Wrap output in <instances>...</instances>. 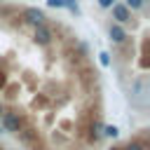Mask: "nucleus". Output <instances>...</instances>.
<instances>
[{"instance_id": "obj_1", "label": "nucleus", "mask_w": 150, "mask_h": 150, "mask_svg": "<svg viewBox=\"0 0 150 150\" xmlns=\"http://www.w3.org/2000/svg\"><path fill=\"white\" fill-rule=\"evenodd\" d=\"M0 120H2V131H9V134H19L23 127V122L16 112H2Z\"/></svg>"}, {"instance_id": "obj_2", "label": "nucleus", "mask_w": 150, "mask_h": 150, "mask_svg": "<svg viewBox=\"0 0 150 150\" xmlns=\"http://www.w3.org/2000/svg\"><path fill=\"white\" fill-rule=\"evenodd\" d=\"M45 12L42 9H38V7H26L23 9V21L26 23H30V26H40V23H45Z\"/></svg>"}, {"instance_id": "obj_3", "label": "nucleus", "mask_w": 150, "mask_h": 150, "mask_svg": "<svg viewBox=\"0 0 150 150\" xmlns=\"http://www.w3.org/2000/svg\"><path fill=\"white\" fill-rule=\"evenodd\" d=\"M33 38H35V42H38V45H49V42H52V28H49V26H45V23H40V26H35Z\"/></svg>"}, {"instance_id": "obj_4", "label": "nucleus", "mask_w": 150, "mask_h": 150, "mask_svg": "<svg viewBox=\"0 0 150 150\" xmlns=\"http://www.w3.org/2000/svg\"><path fill=\"white\" fill-rule=\"evenodd\" d=\"M112 19H115L117 23H127V21L131 19V12H129L122 2H115V5H112Z\"/></svg>"}, {"instance_id": "obj_5", "label": "nucleus", "mask_w": 150, "mask_h": 150, "mask_svg": "<svg viewBox=\"0 0 150 150\" xmlns=\"http://www.w3.org/2000/svg\"><path fill=\"white\" fill-rule=\"evenodd\" d=\"M108 33H110V40L112 42H124L127 40V33H124V28L120 23H110V30Z\"/></svg>"}, {"instance_id": "obj_6", "label": "nucleus", "mask_w": 150, "mask_h": 150, "mask_svg": "<svg viewBox=\"0 0 150 150\" xmlns=\"http://www.w3.org/2000/svg\"><path fill=\"white\" fill-rule=\"evenodd\" d=\"M122 5H124L127 9H141V7H143V0H124Z\"/></svg>"}, {"instance_id": "obj_7", "label": "nucleus", "mask_w": 150, "mask_h": 150, "mask_svg": "<svg viewBox=\"0 0 150 150\" xmlns=\"http://www.w3.org/2000/svg\"><path fill=\"white\" fill-rule=\"evenodd\" d=\"M103 134H105L108 138H115V136L120 134V129H117V127H103Z\"/></svg>"}, {"instance_id": "obj_8", "label": "nucleus", "mask_w": 150, "mask_h": 150, "mask_svg": "<svg viewBox=\"0 0 150 150\" xmlns=\"http://www.w3.org/2000/svg\"><path fill=\"white\" fill-rule=\"evenodd\" d=\"M98 61H101V66H110V54L108 52H101L98 54Z\"/></svg>"}, {"instance_id": "obj_9", "label": "nucleus", "mask_w": 150, "mask_h": 150, "mask_svg": "<svg viewBox=\"0 0 150 150\" xmlns=\"http://www.w3.org/2000/svg\"><path fill=\"white\" fill-rule=\"evenodd\" d=\"M101 129H103L101 124H94V131H91V138H94V141H96V138L101 136Z\"/></svg>"}, {"instance_id": "obj_10", "label": "nucleus", "mask_w": 150, "mask_h": 150, "mask_svg": "<svg viewBox=\"0 0 150 150\" xmlns=\"http://www.w3.org/2000/svg\"><path fill=\"white\" fill-rule=\"evenodd\" d=\"M124 150H145V148H143L141 143H129V145H127Z\"/></svg>"}, {"instance_id": "obj_11", "label": "nucleus", "mask_w": 150, "mask_h": 150, "mask_svg": "<svg viewBox=\"0 0 150 150\" xmlns=\"http://www.w3.org/2000/svg\"><path fill=\"white\" fill-rule=\"evenodd\" d=\"M98 5H101L103 9H108V7H112L115 2H112V0H98Z\"/></svg>"}, {"instance_id": "obj_12", "label": "nucleus", "mask_w": 150, "mask_h": 150, "mask_svg": "<svg viewBox=\"0 0 150 150\" xmlns=\"http://www.w3.org/2000/svg\"><path fill=\"white\" fill-rule=\"evenodd\" d=\"M21 138H23V141H30V138H33V134H30V131H23V134H21Z\"/></svg>"}, {"instance_id": "obj_13", "label": "nucleus", "mask_w": 150, "mask_h": 150, "mask_svg": "<svg viewBox=\"0 0 150 150\" xmlns=\"http://www.w3.org/2000/svg\"><path fill=\"white\" fill-rule=\"evenodd\" d=\"M2 112H5V110H2V103H0V117H2Z\"/></svg>"}, {"instance_id": "obj_14", "label": "nucleus", "mask_w": 150, "mask_h": 150, "mask_svg": "<svg viewBox=\"0 0 150 150\" xmlns=\"http://www.w3.org/2000/svg\"><path fill=\"white\" fill-rule=\"evenodd\" d=\"M0 134H2V127H0Z\"/></svg>"}, {"instance_id": "obj_15", "label": "nucleus", "mask_w": 150, "mask_h": 150, "mask_svg": "<svg viewBox=\"0 0 150 150\" xmlns=\"http://www.w3.org/2000/svg\"><path fill=\"white\" fill-rule=\"evenodd\" d=\"M112 150H117V148H112Z\"/></svg>"}]
</instances>
